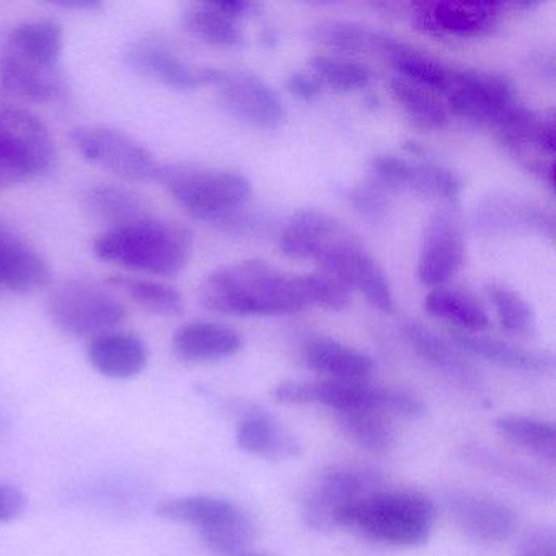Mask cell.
I'll return each instance as SVG.
<instances>
[{"mask_svg": "<svg viewBox=\"0 0 556 556\" xmlns=\"http://www.w3.org/2000/svg\"><path fill=\"white\" fill-rule=\"evenodd\" d=\"M207 311L236 317L295 314L305 302L298 276H288L262 260H245L211 273L198 292Z\"/></svg>", "mask_w": 556, "mask_h": 556, "instance_id": "6da1fadb", "label": "cell"}, {"mask_svg": "<svg viewBox=\"0 0 556 556\" xmlns=\"http://www.w3.org/2000/svg\"><path fill=\"white\" fill-rule=\"evenodd\" d=\"M93 252L103 262L131 271L174 276L190 262L193 236L181 224L154 216L106 230L93 243Z\"/></svg>", "mask_w": 556, "mask_h": 556, "instance_id": "7a4b0ae2", "label": "cell"}, {"mask_svg": "<svg viewBox=\"0 0 556 556\" xmlns=\"http://www.w3.org/2000/svg\"><path fill=\"white\" fill-rule=\"evenodd\" d=\"M432 501L418 491L377 488L341 510L338 527L390 546H418L434 527Z\"/></svg>", "mask_w": 556, "mask_h": 556, "instance_id": "3957f363", "label": "cell"}, {"mask_svg": "<svg viewBox=\"0 0 556 556\" xmlns=\"http://www.w3.org/2000/svg\"><path fill=\"white\" fill-rule=\"evenodd\" d=\"M157 181L191 217L207 226L245 207L253 191L245 175L198 165H162Z\"/></svg>", "mask_w": 556, "mask_h": 556, "instance_id": "277c9868", "label": "cell"}, {"mask_svg": "<svg viewBox=\"0 0 556 556\" xmlns=\"http://www.w3.org/2000/svg\"><path fill=\"white\" fill-rule=\"evenodd\" d=\"M56 164L48 126L27 110H0V190L43 177Z\"/></svg>", "mask_w": 556, "mask_h": 556, "instance_id": "5b68a950", "label": "cell"}, {"mask_svg": "<svg viewBox=\"0 0 556 556\" xmlns=\"http://www.w3.org/2000/svg\"><path fill=\"white\" fill-rule=\"evenodd\" d=\"M51 320L74 338H96L109 333L126 318L125 305L103 286L86 279L64 282L51 294Z\"/></svg>", "mask_w": 556, "mask_h": 556, "instance_id": "8992f818", "label": "cell"}, {"mask_svg": "<svg viewBox=\"0 0 556 556\" xmlns=\"http://www.w3.org/2000/svg\"><path fill=\"white\" fill-rule=\"evenodd\" d=\"M86 161L128 181H157L162 165L154 154L128 132L109 126H83L71 135Z\"/></svg>", "mask_w": 556, "mask_h": 556, "instance_id": "52a82bcc", "label": "cell"}, {"mask_svg": "<svg viewBox=\"0 0 556 556\" xmlns=\"http://www.w3.org/2000/svg\"><path fill=\"white\" fill-rule=\"evenodd\" d=\"M321 273L333 276L348 289H357L380 312L393 311V292L379 263L344 230L317 256Z\"/></svg>", "mask_w": 556, "mask_h": 556, "instance_id": "ba28073f", "label": "cell"}, {"mask_svg": "<svg viewBox=\"0 0 556 556\" xmlns=\"http://www.w3.org/2000/svg\"><path fill=\"white\" fill-rule=\"evenodd\" d=\"M380 486L379 475L367 468H327L305 496L302 517L312 529L333 530L344 507Z\"/></svg>", "mask_w": 556, "mask_h": 556, "instance_id": "9c48e42d", "label": "cell"}, {"mask_svg": "<svg viewBox=\"0 0 556 556\" xmlns=\"http://www.w3.org/2000/svg\"><path fill=\"white\" fill-rule=\"evenodd\" d=\"M445 93L458 116L494 128L517 103L509 80L477 70H452L451 87Z\"/></svg>", "mask_w": 556, "mask_h": 556, "instance_id": "30bf717a", "label": "cell"}, {"mask_svg": "<svg viewBox=\"0 0 556 556\" xmlns=\"http://www.w3.org/2000/svg\"><path fill=\"white\" fill-rule=\"evenodd\" d=\"M213 86L219 90L220 103L227 113L245 125L275 128L285 119L286 109L281 97L262 77L250 71L217 70Z\"/></svg>", "mask_w": 556, "mask_h": 556, "instance_id": "8fae6325", "label": "cell"}, {"mask_svg": "<svg viewBox=\"0 0 556 556\" xmlns=\"http://www.w3.org/2000/svg\"><path fill=\"white\" fill-rule=\"evenodd\" d=\"M504 5L471 0H431L413 5V18L435 37L477 38L491 34Z\"/></svg>", "mask_w": 556, "mask_h": 556, "instance_id": "7c38bea8", "label": "cell"}, {"mask_svg": "<svg viewBox=\"0 0 556 556\" xmlns=\"http://www.w3.org/2000/svg\"><path fill=\"white\" fill-rule=\"evenodd\" d=\"M445 507L455 527L477 543L506 542L517 529L516 510L490 494L454 491L445 497Z\"/></svg>", "mask_w": 556, "mask_h": 556, "instance_id": "4fadbf2b", "label": "cell"}, {"mask_svg": "<svg viewBox=\"0 0 556 556\" xmlns=\"http://www.w3.org/2000/svg\"><path fill=\"white\" fill-rule=\"evenodd\" d=\"M125 61L136 74L175 90L213 86L217 70L191 67L164 40L141 38L125 51Z\"/></svg>", "mask_w": 556, "mask_h": 556, "instance_id": "5bb4252c", "label": "cell"}, {"mask_svg": "<svg viewBox=\"0 0 556 556\" xmlns=\"http://www.w3.org/2000/svg\"><path fill=\"white\" fill-rule=\"evenodd\" d=\"M465 242L458 220L448 211L429 217L419 253L418 278L422 285L441 288L464 265Z\"/></svg>", "mask_w": 556, "mask_h": 556, "instance_id": "9a60e30c", "label": "cell"}, {"mask_svg": "<svg viewBox=\"0 0 556 556\" xmlns=\"http://www.w3.org/2000/svg\"><path fill=\"white\" fill-rule=\"evenodd\" d=\"M374 174L387 188H402L426 198L452 201L462 191V180L435 164L412 162L399 155H377L370 162Z\"/></svg>", "mask_w": 556, "mask_h": 556, "instance_id": "2e32d148", "label": "cell"}, {"mask_svg": "<svg viewBox=\"0 0 556 556\" xmlns=\"http://www.w3.org/2000/svg\"><path fill=\"white\" fill-rule=\"evenodd\" d=\"M53 271L47 260L11 227L0 223V288L34 294L48 288Z\"/></svg>", "mask_w": 556, "mask_h": 556, "instance_id": "e0dca14e", "label": "cell"}, {"mask_svg": "<svg viewBox=\"0 0 556 556\" xmlns=\"http://www.w3.org/2000/svg\"><path fill=\"white\" fill-rule=\"evenodd\" d=\"M0 84L5 92L28 102H60L67 93L61 67L37 66L4 51L0 54Z\"/></svg>", "mask_w": 556, "mask_h": 556, "instance_id": "ac0fdd59", "label": "cell"}, {"mask_svg": "<svg viewBox=\"0 0 556 556\" xmlns=\"http://www.w3.org/2000/svg\"><path fill=\"white\" fill-rule=\"evenodd\" d=\"M87 357L93 369L103 377L128 380L144 372L149 353L141 338L113 330L92 338Z\"/></svg>", "mask_w": 556, "mask_h": 556, "instance_id": "d6986e66", "label": "cell"}, {"mask_svg": "<svg viewBox=\"0 0 556 556\" xmlns=\"http://www.w3.org/2000/svg\"><path fill=\"white\" fill-rule=\"evenodd\" d=\"M237 445L266 462H286L301 454V442L278 419L265 412H252L239 422Z\"/></svg>", "mask_w": 556, "mask_h": 556, "instance_id": "ffe728a7", "label": "cell"}, {"mask_svg": "<svg viewBox=\"0 0 556 556\" xmlns=\"http://www.w3.org/2000/svg\"><path fill=\"white\" fill-rule=\"evenodd\" d=\"M175 354L187 363H217L242 350V337L226 325L190 321L175 331Z\"/></svg>", "mask_w": 556, "mask_h": 556, "instance_id": "44dd1931", "label": "cell"}, {"mask_svg": "<svg viewBox=\"0 0 556 556\" xmlns=\"http://www.w3.org/2000/svg\"><path fill=\"white\" fill-rule=\"evenodd\" d=\"M83 207L93 220L109 226V230L154 217L141 194L115 184L90 185L83 193Z\"/></svg>", "mask_w": 556, "mask_h": 556, "instance_id": "7402d4cb", "label": "cell"}, {"mask_svg": "<svg viewBox=\"0 0 556 556\" xmlns=\"http://www.w3.org/2000/svg\"><path fill=\"white\" fill-rule=\"evenodd\" d=\"M477 226L488 232L535 230L553 237L555 219L548 211L529 201L510 197H491L477 207Z\"/></svg>", "mask_w": 556, "mask_h": 556, "instance_id": "603a6c76", "label": "cell"}, {"mask_svg": "<svg viewBox=\"0 0 556 556\" xmlns=\"http://www.w3.org/2000/svg\"><path fill=\"white\" fill-rule=\"evenodd\" d=\"M452 341L458 350L507 369L542 374L548 372L555 366L552 354L545 351L527 350L500 338L452 330Z\"/></svg>", "mask_w": 556, "mask_h": 556, "instance_id": "cb8c5ba5", "label": "cell"}, {"mask_svg": "<svg viewBox=\"0 0 556 556\" xmlns=\"http://www.w3.org/2000/svg\"><path fill=\"white\" fill-rule=\"evenodd\" d=\"M64 50L63 27L56 21H31L9 34L4 53L45 67H61Z\"/></svg>", "mask_w": 556, "mask_h": 556, "instance_id": "d4e9b609", "label": "cell"}, {"mask_svg": "<svg viewBox=\"0 0 556 556\" xmlns=\"http://www.w3.org/2000/svg\"><path fill=\"white\" fill-rule=\"evenodd\" d=\"M403 334L422 359L428 361L448 379L464 387L480 386L477 370L462 356L458 348L452 346L448 341L438 337L425 325L418 324V321H408L403 325Z\"/></svg>", "mask_w": 556, "mask_h": 556, "instance_id": "484cf974", "label": "cell"}, {"mask_svg": "<svg viewBox=\"0 0 556 556\" xmlns=\"http://www.w3.org/2000/svg\"><path fill=\"white\" fill-rule=\"evenodd\" d=\"M344 227L321 211L304 210L291 217L281 233V250L291 258H317Z\"/></svg>", "mask_w": 556, "mask_h": 556, "instance_id": "4316f807", "label": "cell"}, {"mask_svg": "<svg viewBox=\"0 0 556 556\" xmlns=\"http://www.w3.org/2000/svg\"><path fill=\"white\" fill-rule=\"evenodd\" d=\"M302 359L330 380H367L376 367L367 354L327 338L311 341L302 351Z\"/></svg>", "mask_w": 556, "mask_h": 556, "instance_id": "83f0119b", "label": "cell"}, {"mask_svg": "<svg viewBox=\"0 0 556 556\" xmlns=\"http://www.w3.org/2000/svg\"><path fill=\"white\" fill-rule=\"evenodd\" d=\"M240 507L223 497L180 496L162 501L157 506V516L170 522L184 523L204 533L223 526L240 513Z\"/></svg>", "mask_w": 556, "mask_h": 556, "instance_id": "f1b7e54d", "label": "cell"}, {"mask_svg": "<svg viewBox=\"0 0 556 556\" xmlns=\"http://www.w3.org/2000/svg\"><path fill=\"white\" fill-rule=\"evenodd\" d=\"M429 315L454 325V330L480 333L490 327V318L483 305L467 292L452 288H434L425 299Z\"/></svg>", "mask_w": 556, "mask_h": 556, "instance_id": "f546056e", "label": "cell"}, {"mask_svg": "<svg viewBox=\"0 0 556 556\" xmlns=\"http://www.w3.org/2000/svg\"><path fill=\"white\" fill-rule=\"evenodd\" d=\"M184 28L191 38L211 47L233 48L243 43L237 18L226 14L217 2L190 5L184 14Z\"/></svg>", "mask_w": 556, "mask_h": 556, "instance_id": "4dcf8cb0", "label": "cell"}, {"mask_svg": "<svg viewBox=\"0 0 556 556\" xmlns=\"http://www.w3.org/2000/svg\"><path fill=\"white\" fill-rule=\"evenodd\" d=\"M312 37L328 47L343 51H357V53H383L389 56L395 50V38L387 37L372 28L364 27L351 22H325L312 30Z\"/></svg>", "mask_w": 556, "mask_h": 556, "instance_id": "1f68e13d", "label": "cell"}, {"mask_svg": "<svg viewBox=\"0 0 556 556\" xmlns=\"http://www.w3.org/2000/svg\"><path fill=\"white\" fill-rule=\"evenodd\" d=\"M496 429L504 439L529 454L546 462H555L556 431L552 422L522 415L497 418Z\"/></svg>", "mask_w": 556, "mask_h": 556, "instance_id": "d6a6232c", "label": "cell"}, {"mask_svg": "<svg viewBox=\"0 0 556 556\" xmlns=\"http://www.w3.org/2000/svg\"><path fill=\"white\" fill-rule=\"evenodd\" d=\"M113 288L125 292L139 307L162 317H175L184 311V298L177 289L154 279L115 275L109 279Z\"/></svg>", "mask_w": 556, "mask_h": 556, "instance_id": "836d02e7", "label": "cell"}, {"mask_svg": "<svg viewBox=\"0 0 556 556\" xmlns=\"http://www.w3.org/2000/svg\"><path fill=\"white\" fill-rule=\"evenodd\" d=\"M340 428L354 444L369 452L389 451L395 442V429L389 416L382 413L354 409V412L337 413Z\"/></svg>", "mask_w": 556, "mask_h": 556, "instance_id": "e575fe53", "label": "cell"}, {"mask_svg": "<svg viewBox=\"0 0 556 556\" xmlns=\"http://www.w3.org/2000/svg\"><path fill=\"white\" fill-rule=\"evenodd\" d=\"M387 58L392 61L402 79L409 80L422 89L445 93L451 87L452 70L425 54L416 53L406 45H396L395 50Z\"/></svg>", "mask_w": 556, "mask_h": 556, "instance_id": "d590c367", "label": "cell"}, {"mask_svg": "<svg viewBox=\"0 0 556 556\" xmlns=\"http://www.w3.org/2000/svg\"><path fill=\"white\" fill-rule=\"evenodd\" d=\"M312 74L321 86L334 92L348 93L369 86L372 74L364 64L334 56H315L311 60Z\"/></svg>", "mask_w": 556, "mask_h": 556, "instance_id": "8d00e7d4", "label": "cell"}, {"mask_svg": "<svg viewBox=\"0 0 556 556\" xmlns=\"http://www.w3.org/2000/svg\"><path fill=\"white\" fill-rule=\"evenodd\" d=\"M390 89H392L396 102L419 125L428 126V128H441L447 122L444 106L428 89H422L402 77H395L390 83Z\"/></svg>", "mask_w": 556, "mask_h": 556, "instance_id": "74e56055", "label": "cell"}, {"mask_svg": "<svg viewBox=\"0 0 556 556\" xmlns=\"http://www.w3.org/2000/svg\"><path fill=\"white\" fill-rule=\"evenodd\" d=\"M490 299L504 330L519 337L533 333L535 315L529 302L519 292L507 286L494 285L490 288Z\"/></svg>", "mask_w": 556, "mask_h": 556, "instance_id": "f35d334b", "label": "cell"}, {"mask_svg": "<svg viewBox=\"0 0 556 556\" xmlns=\"http://www.w3.org/2000/svg\"><path fill=\"white\" fill-rule=\"evenodd\" d=\"M299 288L305 307H321L327 311H343L351 301V291L333 276L325 273L298 276Z\"/></svg>", "mask_w": 556, "mask_h": 556, "instance_id": "ab89813d", "label": "cell"}, {"mask_svg": "<svg viewBox=\"0 0 556 556\" xmlns=\"http://www.w3.org/2000/svg\"><path fill=\"white\" fill-rule=\"evenodd\" d=\"M255 527L252 519L240 510L236 517L224 522L223 526L201 533V540L211 552L217 555H240L252 543Z\"/></svg>", "mask_w": 556, "mask_h": 556, "instance_id": "60d3db41", "label": "cell"}, {"mask_svg": "<svg viewBox=\"0 0 556 556\" xmlns=\"http://www.w3.org/2000/svg\"><path fill=\"white\" fill-rule=\"evenodd\" d=\"M27 504V497L18 488L0 483V522H12L24 516Z\"/></svg>", "mask_w": 556, "mask_h": 556, "instance_id": "b9f144b4", "label": "cell"}, {"mask_svg": "<svg viewBox=\"0 0 556 556\" xmlns=\"http://www.w3.org/2000/svg\"><path fill=\"white\" fill-rule=\"evenodd\" d=\"M354 206L361 213L370 217H377L382 214L387 207L386 191L382 187H359L351 194Z\"/></svg>", "mask_w": 556, "mask_h": 556, "instance_id": "7bdbcfd3", "label": "cell"}, {"mask_svg": "<svg viewBox=\"0 0 556 556\" xmlns=\"http://www.w3.org/2000/svg\"><path fill=\"white\" fill-rule=\"evenodd\" d=\"M275 396L286 405H314V383L285 382L278 386Z\"/></svg>", "mask_w": 556, "mask_h": 556, "instance_id": "ee69618b", "label": "cell"}, {"mask_svg": "<svg viewBox=\"0 0 556 556\" xmlns=\"http://www.w3.org/2000/svg\"><path fill=\"white\" fill-rule=\"evenodd\" d=\"M286 87H288L292 96L304 100V102H312V100L317 99L321 93V89H324L320 80H318L314 74L307 73L292 74V76H289Z\"/></svg>", "mask_w": 556, "mask_h": 556, "instance_id": "f6af8a7d", "label": "cell"}, {"mask_svg": "<svg viewBox=\"0 0 556 556\" xmlns=\"http://www.w3.org/2000/svg\"><path fill=\"white\" fill-rule=\"evenodd\" d=\"M522 556H556L555 535L552 530L532 533L523 546Z\"/></svg>", "mask_w": 556, "mask_h": 556, "instance_id": "bcb514c9", "label": "cell"}, {"mask_svg": "<svg viewBox=\"0 0 556 556\" xmlns=\"http://www.w3.org/2000/svg\"><path fill=\"white\" fill-rule=\"evenodd\" d=\"M60 5L64 9H76V11H97L102 8V4L96 0H76V2H63Z\"/></svg>", "mask_w": 556, "mask_h": 556, "instance_id": "7dc6e473", "label": "cell"}, {"mask_svg": "<svg viewBox=\"0 0 556 556\" xmlns=\"http://www.w3.org/2000/svg\"><path fill=\"white\" fill-rule=\"evenodd\" d=\"M239 556H273L265 552L240 553Z\"/></svg>", "mask_w": 556, "mask_h": 556, "instance_id": "c3c4849f", "label": "cell"}]
</instances>
